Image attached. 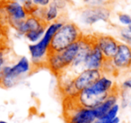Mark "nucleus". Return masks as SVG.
<instances>
[{"instance_id": "1", "label": "nucleus", "mask_w": 131, "mask_h": 123, "mask_svg": "<svg viewBox=\"0 0 131 123\" xmlns=\"http://www.w3.org/2000/svg\"><path fill=\"white\" fill-rule=\"evenodd\" d=\"M116 89L117 86L113 80L102 75L92 85L79 92L73 100L80 106L93 109L102 103Z\"/></svg>"}, {"instance_id": "2", "label": "nucleus", "mask_w": 131, "mask_h": 123, "mask_svg": "<svg viewBox=\"0 0 131 123\" xmlns=\"http://www.w3.org/2000/svg\"><path fill=\"white\" fill-rule=\"evenodd\" d=\"M64 23L60 21L53 22L49 24L45 31L43 37L36 43H31L29 45V51L31 58V66L33 67H46L47 63V56L49 52V48L50 42L55 33L61 28Z\"/></svg>"}, {"instance_id": "3", "label": "nucleus", "mask_w": 131, "mask_h": 123, "mask_svg": "<svg viewBox=\"0 0 131 123\" xmlns=\"http://www.w3.org/2000/svg\"><path fill=\"white\" fill-rule=\"evenodd\" d=\"M80 47L79 40L72 43L59 52H48L46 67L57 76H60L69 68Z\"/></svg>"}, {"instance_id": "4", "label": "nucleus", "mask_w": 131, "mask_h": 123, "mask_svg": "<svg viewBox=\"0 0 131 123\" xmlns=\"http://www.w3.org/2000/svg\"><path fill=\"white\" fill-rule=\"evenodd\" d=\"M83 33L75 23H64L59 30L55 33L49 44V52H59L83 37Z\"/></svg>"}, {"instance_id": "5", "label": "nucleus", "mask_w": 131, "mask_h": 123, "mask_svg": "<svg viewBox=\"0 0 131 123\" xmlns=\"http://www.w3.org/2000/svg\"><path fill=\"white\" fill-rule=\"evenodd\" d=\"M32 66L26 57H21L14 65H6L2 70V79L0 81V87L5 89L13 88L20 83V81L31 73Z\"/></svg>"}, {"instance_id": "6", "label": "nucleus", "mask_w": 131, "mask_h": 123, "mask_svg": "<svg viewBox=\"0 0 131 123\" xmlns=\"http://www.w3.org/2000/svg\"><path fill=\"white\" fill-rule=\"evenodd\" d=\"M114 71H125L131 68V46L119 42L116 53L110 60Z\"/></svg>"}, {"instance_id": "7", "label": "nucleus", "mask_w": 131, "mask_h": 123, "mask_svg": "<svg viewBox=\"0 0 131 123\" xmlns=\"http://www.w3.org/2000/svg\"><path fill=\"white\" fill-rule=\"evenodd\" d=\"M74 109L68 110L66 115L67 123H93L96 119L93 109L80 106L75 102Z\"/></svg>"}, {"instance_id": "8", "label": "nucleus", "mask_w": 131, "mask_h": 123, "mask_svg": "<svg viewBox=\"0 0 131 123\" xmlns=\"http://www.w3.org/2000/svg\"><path fill=\"white\" fill-rule=\"evenodd\" d=\"M103 75L102 70L98 69H84L73 77V83L77 92L89 87Z\"/></svg>"}, {"instance_id": "9", "label": "nucleus", "mask_w": 131, "mask_h": 123, "mask_svg": "<svg viewBox=\"0 0 131 123\" xmlns=\"http://www.w3.org/2000/svg\"><path fill=\"white\" fill-rule=\"evenodd\" d=\"M95 43L104 55L106 60H111L116 53L118 47V42L117 39L107 34H93Z\"/></svg>"}, {"instance_id": "10", "label": "nucleus", "mask_w": 131, "mask_h": 123, "mask_svg": "<svg viewBox=\"0 0 131 123\" xmlns=\"http://www.w3.org/2000/svg\"><path fill=\"white\" fill-rule=\"evenodd\" d=\"M110 15L111 11L105 6H89L82 12V19L84 24L92 25L99 21H108Z\"/></svg>"}, {"instance_id": "11", "label": "nucleus", "mask_w": 131, "mask_h": 123, "mask_svg": "<svg viewBox=\"0 0 131 123\" xmlns=\"http://www.w3.org/2000/svg\"><path fill=\"white\" fill-rule=\"evenodd\" d=\"M105 62V57L96 45L94 39V43L93 44L84 60V69H98L102 71Z\"/></svg>"}, {"instance_id": "12", "label": "nucleus", "mask_w": 131, "mask_h": 123, "mask_svg": "<svg viewBox=\"0 0 131 123\" xmlns=\"http://www.w3.org/2000/svg\"><path fill=\"white\" fill-rule=\"evenodd\" d=\"M118 88L115 91H113L102 103L96 106L95 108H93V112L94 115L96 117V119H101L103 118L104 116L107 114V112L114 106L116 103H118Z\"/></svg>"}, {"instance_id": "13", "label": "nucleus", "mask_w": 131, "mask_h": 123, "mask_svg": "<svg viewBox=\"0 0 131 123\" xmlns=\"http://www.w3.org/2000/svg\"><path fill=\"white\" fill-rule=\"evenodd\" d=\"M3 8L6 13L7 18L16 19V20H25L27 18V15L23 6L19 4L17 1L15 0L5 1Z\"/></svg>"}, {"instance_id": "14", "label": "nucleus", "mask_w": 131, "mask_h": 123, "mask_svg": "<svg viewBox=\"0 0 131 123\" xmlns=\"http://www.w3.org/2000/svg\"><path fill=\"white\" fill-rule=\"evenodd\" d=\"M47 27L48 26L45 25V26H41V27L37 30L30 31V32H28L24 36H25V38L27 39L30 42H31V43H36V42H38L39 40L43 37Z\"/></svg>"}, {"instance_id": "15", "label": "nucleus", "mask_w": 131, "mask_h": 123, "mask_svg": "<svg viewBox=\"0 0 131 123\" xmlns=\"http://www.w3.org/2000/svg\"><path fill=\"white\" fill-rule=\"evenodd\" d=\"M49 8L46 10L45 16H44V21L48 24H51L54 21H56L58 17V9L57 6L53 4L52 2L49 5Z\"/></svg>"}, {"instance_id": "16", "label": "nucleus", "mask_w": 131, "mask_h": 123, "mask_svg": "<svg viewBox=\"0 0 131 123\" xmlns=\"http://www.w3.org/2000/svg\"><path fill=\"white\" fill-rule=\"evenodd\" d=\"M7 27H0V50L7 49Z\"/></svg>"}, {"instance_id": "17", "label": "nucleus", "mask_w": 131, "mask_h": 123, "mask_svg": "<svg viewBox=\"0 0 131 123\" xmlns=\"http://www.w3.org/2000/svg\"><path fill=\"white\" fill-rule=\"evenodd\" d=\"M119 109H120L119 104H118V103H116V104H115L114 106L107 112V114L104 116L103 119H106L107 121H110V120H111V119H113L114 118H116L117 116H118V111H119ZM101 119H102V118H101Z\"/></svg>"}, {"instance_id": "18", "label": "nucleus", "mask_w": 131, "mask_h": 123, "mask_svg": "<svg viewBox=\"0 0 131 123\" xmlns=\"http://www.w3.org/2000/svg\"><path fill=\"white\" fill-rule=\"evenodd\" d=\"M120 37L124 40V43L131 46V30L128 28H124L120 31Z\"/></svg>"}, {"instance_id": "19", "label": "nucleus", "mask_w": 131, "mask_h": 123, "mask_svg": "<svg viewBox=\"0 0 131 123\" xmlns=\"http://www.w3.org/2000/svg\"><path fill=\"white\" fill-rule=\"evenodd\" d=\"M6 50H0V81L2 79V76H3V74H2V70L6 66Z\"/></svg>"}, {"instance_id": "20", "label": "nucleus", "mask_w": 131, "mask_h": 123, "mask_svg": "<svg viewBox=\"0 0 131 123\" xmlns=\"http://www.w3.org/2000/svg\"><path fill=\"white\" fill-rule=\"evenodd\" d=\"M5 26H8L7 15L4 8H0V27H5Z\"/></svg>"}, {"instance_id": "21", "label": "nucleus", "mask_w": 131, "mask_h": 123, "mask_svg": "<svg viewBox=\"0 0 131 123\" xmlns=\"http://www.w3.org/2000/svg\"><path fill=\"white\" fill-rule=\"evenodd\" d=\"M118 20L124 25H127L131 24V16L128 15H126V14H120L118 15Z\"/></svg>"}, {"instance_id": "22", "label": "nucleus", "mask_w": 131, "mask_h": 123, "mask_svg": "<svg viewBox=\"0 0 131 123\" xmlns=\"http://www.w3.org/2000/svg\"><path fill=\"white\" fill-rule=\"evenodd\" d=\"M33 4H35L36 6H40L46 7L47 6H49L50 4V0H31Z\"/></svg>"}, {"instance_id": "23", "label": "nucleus", "mask_w": 131, "mask_h": 123, "mask_svg": "<svg viewBox=\"0 0 131 123\" xmlns=\"http://www.w3.org/2000/svg\"><path fill=\"white\" fill-rule=\"evenodd\" d=\"M84 1L87 5H89V6H98L103 3L104 0H84Z\"/></svg>"}, {"instance_id": "24", "label": "nucleus", "mask_w": 131, "mask_h": 123, "mask_svg": "<svg viewBox=\"0 0 131 123\" xmlns=\"http://www.w3.org/2000/svg\"><path fill=\"white\" fill-rule=\"evenodd\" d=\"M52 3L57 6L58 10L63 9L66 6V0H52Z\"/></svg>"}, {"instance_id": "25", "label": "nucleus", "mask_w": 131, "mask_h": 123, "mask_svg": "<svg viewBox=\"0 0 131 123\" xmlns=\"http://www.w3.org/2000/svg\"><path fill=\"white\" fill-rule=\"evenodd\" d=\"M121 88L123 90H131V77L126 79L125 81H123L121 85Z\"/></svg>"}, {"instance_id": "26", "label": "nucleus", "mask_w": 131, "mask_h": 123, "mask_svg": "<svg viewBox=\"0 0 131 123\" xmlns=\"http://www.w3.org/2000/svg\"><path fill=\"white\" fill-rule=\"evenodd\" d=\"M18 2H21L22 4H24V3L26 2H29V1H31V0H17Z\"/></svg>"}, {"instance_id": "27", "label": "nucleus", "mask_w": 131, "mask_h": 123, "mask_svg": "<svg viewBox=\"0 0 131 123\" xmlns=\"http://www.w3.org/2000/svg\"><path fill=\"white\" fill-rule=\"evenodd\" d=\"M0 123H8V122L6 120H0Z\"/></svg>"}, {"instance_id": "28", "label": "nucleus", "mask_w": 131, "mask_h": 123, "mask_svg": "<svg viewBox=\"0 0 131 123\" xmlns=\"http://www.w3.org/2000/svg\"><path fill=\"white\" fill-rule=\"evenodd\" d=\"M127 28H128V29H130V30H131V24H129V25H128V26H127Z\"/></svg>"}, {"instance_id": "29", "label": "nucleus", "mask_w": 131, "mask_h": 123, "mask_svg": "<svg viewBox=\"0 0 131 123\" xmlns=\"http://www.w3.org/2000/svg\"><path fill=\"white\" fill-rule=\"evenodd\" d=\"M130 104H131V101H130Z\"/></svg>"}]
</instances>
